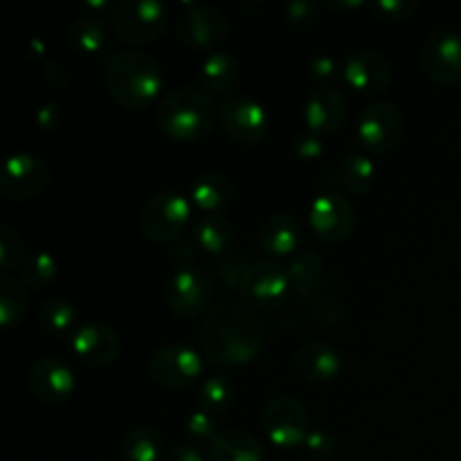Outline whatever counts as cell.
<instances>
[{"label": "cell", "instance_id": "60d3db41", "mask_svg": "<svg viewBox=\"0 0 461 461\" xmlns=\"http://www.w3.org/2000/svg\"><path fill=\"white\" fill-rule=\"evenodd\" d=\"M304 446L313 457H320V459H327L336 453V439H333L331 432L327 430H311L309 439H306Z\"/></svg>", "mask_w": 461, "mask_h": 461}, {"label": "cell", "instance_id": "1f68e13d", "mask_svg": "<svg viewBox=\"0 0 461 461\" xmlns=\"http://www.w3.org/2000/svg\"><path fill=\"white\" fill-rule=\"evenodd\" d=\"M21 282L30 288H45L57 277V261L50 252H30L18 268Z\"/></svg>", "mask_w": 461, "mask_h": 461}, {"label": "cell", "instance_id": "8992f818", "mask_svg": "<svg viewBox=\"0 0 461 461\" xmlns=\"http://www.w3.org/2000/svg\"><path fill=\"white\" fill-rule=\"evenodd\" d=\"M192 219V205L178 194H158L149 198L140 214V232L153 243H169L178 239Z\"/></svg>", "mask_w": 461, "mask_h": 461}, {"label": "cell", "instance_id": "8d00e7d4", "mask_svg": "<svg viewBox=\"0 0 461 461\" xmlns=\"http://www.w3.org/2000/svg\"><path fill=\"white\" fill-rule=\"evenodd\" d=\"M185 430H187V437L194 441H212L216 439V417L203 412V410H196V412L189 414L187 423H185Z\"/></svg>", "mask_w": 461, "mask_h": 461}, {"label": "cell", "instance_id": "603a6c76", "mask_svg": "<svg viewBox=\"0 0 461 461\" xmlns=\"http://www.w3.org/2000/svg\"><path fill=\"white\" fill-rule=\"evenodd\" d=\"M300 225L293 216L288 214H275L261 225L259 230V243L266 252L273 257H286L293 255L300 246Z\"/></svg>", "mask_w": 461, "mask_h": 461}, {"label": "cell", "instance_id": "4316f807", "mask_svg": "<svg viewBox=\"0 0 461 461\" xmlns=\"http://www.w3.org/2000/svg\"><path fill=\"white\" fill-rule=\"evenodd\" d=\"M108 30L106 23L95 16H79L68 27V41L79 54H99L106 48Z\"/></svg>", "mask_w": 461, "mask_h": 461}, {"label": "cell", "instance_id": "f35d334b", "mask_svg": "<svg viewBox=\"0 0 461 461\" xmlns=\"http://www.w3.org/2000/svg\"><path fill=\"white\" fill-rule=\"evenodd\" d=\"M293 151H295V156L300 158V160L315 162L322 158L324 144H322V140H320V135L304 133L295 140V144H293Z\"/></svg>", "mask_w": 461, "mask_h": 461}, {"label": "cell", "instance_id": "83f0119b", "mask_svg": "<svg viewBox=\"0 0 461 461\" xmlns=\"http://www.w3.org/2000/svg\"><path fill=\"white\" fill-rule=\"evenodd\" d=\"M234 399H237V390L228 376H212L198 387V405H201L203 412L216 419L232 410Z\"/></svg>", "mask_w": 461, "mask_h": 461}, {"label": "cell", "instance_id": "44dd1931", "mask_svg": "<svg viewBox=\"0 0 461 461\" xmlns=\"http://www.w3.org/2000/svg\"><path fill=\"white\" fill-rule=\"evenodd\" d=\"M239 72H241V66L232 54L212 52L210 57L203 59L201 68H198V81L207 93L225 95L239 81Z\"/></svg>", "mask_w": 461, "mask_h": 461}, {"label": "cell", "instance_id": "6da1fadb", "mask_svg": "<svg viewBox=\"0 0 461 461\" xmlns=\"http://www.w3.org/2000/svg\"><path fill=\"white\" fill-rule=\"evenodd\" d=\"M264 342V327L252 309L234 302L216 304L201 324V345L219 367H243L257 358Z\"/></svg>", "mask_w": 461, "mask_h": 461}, {"label": "cell", "instance_id": "836d02e7", "mask_svg": "<svg viewBox=\"0 0 461 461\" xmlns=\"http://www.w3.org/2000/svg\"><path fill=\"white\" fill-rule=\"evenodd\" d=\"M306 72H309V79L313 81L320 88H331L338 79L345 72V63L338 61L331 54H320V57H313L306 66Z\"/></svg>", "mask_w": 461, "mask_h": 461}, {"label": "cell", "instance_id": "f546056e", "mask_svg": "<svg viewBox=\"0 0 461 461\" xmlns=\"http://www.w3.org/2000/svg\"><path fill=\"white\" fill-rule=\"evenodd\" d=\"M338 178L349 192L367 194L376 183V167L363 153H351L338 167Z\"/></svg>", "mask_w": 461, "mask_h": 461}, {"label": "cell", "instance_id": "7a4b0ae2", "mask_svg": "<svg viewBox=\"0 0 461 461\" xmlns=\"http://www.w3.org/2000/svg\"><path fill=\"white\" fill-rule=\"evenodd\" d=\"M104 81L113 102L131 113L151 106L162 90L160 68L149 54L138 50L113 54Z\"/></svg>", "mask_w": 461, "mask_h": 461}, {"label": "cell", "instance_id": "f1b7e54d", "mask_svg": "<svg viewBox=\"0 0 461 461\" xmlns=\"http://www.w3.org/2000/svg\"><path fill=\"white\" fill-rule=\"evenodd\" d=\"M162 450H165V441L158 435V430L147 426L133 428L129 435L124 437V453L126 461H162Z\"/></svg>", "mask_w": 461, "mask_h": 461}, {"label": "cell", "instance_id": "30bf717a", "mask_svg": "<svg viewBox=\"0 0 461 461\" xmlns=\"http://www.w3.org/2000/svg\"><path fill=\"white\" fill-rule=\"evenodd\" d=\"M405 122L394 104L378 102L363 111L358 120V140L369 153H387L399 147Z\"/></svg>", "mask_w": 461, "mask_h": 461}, {"label": "cell", "instance_id": "7c38bea8", "mask_svg": "<svg viewBox=\"0 0 461 461\" xmlns=\"http://www.w3.org/2000/svg\"><path fill=\"white\" fill-rule=\"evenodd\" d=\"M48 185V165L32 153H16L7 158L0 171V192L14 201H30L43 194Z\"/></svg>", "mask_w": 461, "mask_h": 461}, {"label": "cell", "instance_id": "52a82bcc", "mask_svg": "<svg viewBox=\"0 0 461 461\" xmlns=\"http://www.w3.org/2000/svg\"><path fill=\"white\" fill-rule=\"evenodd\" d=\"M212 300H214V284L196 268H178L167 284V306L171 313L183 320H196L198 315L210 313Z\"/></svg>", "mask_w": 461, "mask_h": 461}, {"label": "cell", "instance_id": "ab89813d", "mask_svg": "<svg viewBox=\"0 0 461 461\" xmlns=\"http://www.w3.org/2000/svg\"><path fill=\"white\" fill-rule=\"evenodd\" d=\"M311 313H313V318L318 320L320 324L333 327V324L340 322L342 315H345V311H342V306L338 304L336 300H331V297H322V300L313 302V306H311Z\"/></svg>", "mask_w": 461, "mask_h": 461}, {"label": "cell", "instance_id": "484cf974", "mask_svg": "<svg viewBox=\"0 0 461 461\" xmlns=\"http://www.w3.org/2000/svg\"><path fill=\"white\" fill-rule=\"evenodd\" d=\"M291 286L295 288L302 300H313L320 293V282L324 277V264L315 252H300L293 257L291 268Z\"/></svg>", "mask_w": 461, "mask_h": 461}, {"label": "cell", "instance_id": "7402d4cb", "mask_svg": "<svg viewBox=\"0 0 461 461\" xmlns=\"http://www.w3.org/2000/svg\"><path fill=\"white\" fill-rule=\"evenodd\" d=\"M189 194H192L194 207H198L205 214H216L232 201L234 185L230 183L228 176L207 171V174H201L194 180Z\"/></svg>", "mask_w": 461, "mask_h": 461}, {"label": "cell", "instance_id": "8fae6325", "mask_svg": "<svg viewBox=\"0 0 461 461\" xmlns=\"http://www.w3.org/2000/svg\"><path fill=\"white\" fill-rule=\"evenodd\" d=\"M228 16L216 7L194 5L178 18V39L192 50H216L230 39Z\"/></svg>", "mask_w": 461, "mask_h": 461}, {"label": "cell", "instance_id": "5b68a950", "mask_svg": "<svg viewBox=\"0 0 461 461\" xmlns=\"http://www.w3.org/2000/svg\"><path fill=\"white\" fill-rule=\"evenodd\" d=\"M239 291L252 309H277L291 291V275L275 259H257L248 264Z\"/></svg>", "mask_w": 461, "mask_h": 461}, {"label": "cell", "instance_id": "d4e9b609", "mask_svg": "<svg viewBox=\"0 0 461 461\" xmlns=\"http://www.w3.org/2000/svg\"><path fill=\"white\" fill-rule=\"evenodd\" d=\"M232 225L228 223V219H223L219 214L201 216L196 228H194V241H196V248L203 255H225L230 250V246H232Z\"/></svg>", "mask_w": 461, "mask_h": 461}, {"label": "cell", "instance_id": "d6986e66", "mask_svg": "<svg viewBox=\"0 0 461 461\" xmlns=\"http://www.w3.org/2000/svg\"><path fill=\"white\" fill-rule=\"evenodd\" d=\"M347 120V102L338 90L318 88L304 104V122L309 133L331 135L340 131Z\"/></svg>", "mask_w": 461, "mask_h": 461}, {"label": "cell", "instance_id": "9c48e42d", "mask_svg": "<svg viewBox=\"0 0 461 461\" xmlns=\"http://www.w3.org/2000/svg\"><path fill=\"white\" fill-rule=\"evenodd\" d=\"M149 372L167 390H187L201 378L203 360L192 347L167 345L151 356Z\"/></svg>", "mask_w": 461, "mask_h": 461}, {"label": "cell", "instance_id": "277c9868", "mask_svg": "<svg viewBox=\"0 0 461 461\" xmlns=\"http://www.w3.org/2000/svg\"><path fill=\"white\" fill-rule=\"evenodd\" d=\"M111 30L129 45H149L167 30V9L158 0H126L115 7Z\"/></svg>", "mask_w": 461, "mask_h": 461}, {"label": "cell", "instance_id": "ee69618b", "mask_svg": "<svg viewBox=\"0 0 461 461\" xmlns=\"http://www.w3.org/2000/svg\"><path fill=\"white\" fill-rule=\"evenodd\" d=\"M162 461H205V459H203V455L198 453L196 446L180 444V446H176V448L167 450Z\"/></svg>", "mask_w": 461, "mask_h": 461}, {"label": "cell", "instance_id": "9a60e30c", "mask_svg": "<svg viewBox=\"0 0 461 461\" xmlns=\"http://www.w3.org/2000/svg\"><path fill=\"white\" fill-rule=\"evenodd\" d=\"M421 68L437 84H461V32L430 36L421 50Z\"/></svg>", "mask_w": 461, "mask_h": 461}, {"label": "cell", "instance_id": "d6a6232c", "mask_svg": "<svg viewBox=\"0 0 461 461\" xmlns=\"http://www.w3.org/2000/svg\"><path fill=\"white\" fill-rule=\"evenodd\" d=\"M75 306H72V302L63 300V297H50L39 311L41 327L50 333L70 331L72 324H75Z\"/></svg>", "mask_w": 461, "mask_h": 461}, {"label": "cell", "instance_id": "2e32d148", "mask_svg": "<svg viewBox=\"0 0 461 461\" xmlns=\"http://www.w3.org/2000/svg\"><path fill=\"white\" fill-rule=\"evenodd\" d=\"M70 347L77 358L81 363L90 365V367L113 365L122 349L120 336L115 333V329L106 322H99V320L77 327L75 333H72Z\"/></svg>", "mask_w": 461, "mask_h": 461}, {"label": "cell", "instance_id": "cb8c5ba5", "mask_svg": "<svg viewBox=\"0 0 461 461\" xmlns=\"http://www.w3.org/2000/svg\"><path fill=\"white\" fill-rule=\"evenodd\" d=\"M207 461H264V448L246 432H223L210 444Z\"/></svg>", "mask_w": 461, "mask_h": 461}, {"label": "cell", "instance_id": "ffe728a7", "mask_svg": "<svg viewBox=\"0 0 461 461\" xmlns=\"http://www.w3.org/2000/svg\"><path fill=\"white\" fill-rule=\"evenodd\" d=\"M295 369L304 381L329 383L340 374L342 358L324 342H309L297 349Z\"/></svg>", "mask_w": 461, "mask_h": 461}, {"label": "cell", "instance_id": "3957f363", "mask_svg": "<svg viewBox=\"0 0 461 461\" xmlns=\"http://www.w3.org/2000/svg\"><path fill=\"white\" fill-rule=\"evenodd\" d=\"M158 122L176 142H201L214 131L216 106L203 90L178 88L162 99Z\"/></svg>", "mask_w": 461, "mask_h": 461}, {"label": "cell", "instance_id": "5bb4252c", "mask_svg": "<svg viewBox=\"0 0 461 461\" xmlns=\"http://www.w3.org/2000/svg\"><path fill=\"white\" fill-rule=\"evenodd\" d=\"M309 225L322 241H347L356 228V212L349 201L336 194H327L309 205Z\"/></svg>", "mask_w": 461, "mask_h": 461}, {"label": "cell", "instance_id": "4fadbf2b", "mask_svg": "<svg viewBox=\"0 0 461 461\" xmlns=\"http://www.w3.org/2000/svg\"><path fill=\"white\" fill-rule=\"evenodd\" d=\"M221 126L239 144H257L270 129L268 111L250 97H230L221 106Z\"/></svg>", "mask_w": 461, "mask_h": 461}, {"label": "cell", "instance_id": "7bdbcfd3", "mask_svg": "<svg viewBox=\"0 0 461 461\" xmlns=\"http://www.w3.org/2000/svg\"><path fill=\"white\" fill-rule=\"evenodd\" d=\"M36 122H39V126L43 131L57 129L59 122H61V108H59V104H45L43 108H39Z\"/></svg>", "mask_w": 461, "mask_h": 461}, {"label": "cell", "instance_id": "4dcf8cb0", "mask_svg": "<svg viewBox=\"0 0 461 461\" xmlns=\"http://www.w3.org/2000/svg\"><path fill=\"white\" fill-rule=\"evenodd\" d=\"M27 311V295L23 282L5 275L0 279V327L12 329L23 320Z\"/></svg>", "mask_w": 461, "mask_h": 461}, {"label": "cell", "instance_id": "d590c367", "mask_svg": "<svg viewBox=\"0 0 461 461\" xmlns=\"http://www.w3.org/2000/svg\"><path fill=\"white\" fill-rule=\"evenodd\" d=\"M284 16L291 30L300 32H311L313 27L320 25V5L311 3V0H297V3H288L284 9Z\"/></svg>", "mask_w": 461, "mask_h": 461}, {"label": "cell", "instance_id": "b9f144b4", "mask_svg": "<svg viewBox=\"0 0 461 461\" xmlns=\"http://www.w3.org/2000/svg\"><path fill=\"white\" fill-rule=\"evenodd\" d=\"M248 266H243V257H230L228 261H223L221 264V270H219V277L221 282L225 284L228 288H234V286H241V277L243 273H246Z\"/></svg>", "mask_w": 461, "mask_h": 461}, {"label": "cell", "instance_id": "e0dca14e", "mask_svg": "<svg viewBox=\"0 0 461 461\" xmlns=\"http://www.w3.org/2000/svg\"><path fill=\"white\" fill-rule=\"evenodd\" d=\"M30 390L43 403H66L75 392V374L59 358H41L30 369Z\"/></svg>", "mask_w": 461, "mask_h": 461}, {"label": "cell", "instance_id": "ac0fdd59", "mask_svg": "<svg viewBox=\"0 0 461 461\" xmlns=\"http://www.w3.org/2000/svg\"><path fill=\"white\" fill-rule=\"evenodd\" d=\"M342 79L356 93L374 95L390 86L392 68L383 54L374 52V50H360L345 61Z\"/></svg>", "mask_w": 461, "mask_h": 461}, {"label": "cell", "instance_id": "74e56055", "mask_svg": "<svg viewBox=\"0 0 461 461\" xmlns=\"http://www.w3.org/2000/svg\"><path fill=\"white\" fill-rule=\"evenodd\" d=\"M372 12L381 21H408L417 12V5L410 0H378L372 3Z\"/></svg>", "mask_w": 461, "mask_h": 461}, {"label": "cell", "instance_id": "ba28073f", "mask_svg": "<svg viewBox=\"0 0 461 461\" xmlns=\"http://www.w3.org/2000/svg\"><path fill=\"white\" fill-rule=\"evenodd\" d=\"M264 430L277 448H297L311 435L309 412L293 396H277L264 410Z\"/></svg>", "mask_w": 461, "mask_h": 461}, {"label": "cell", "instance_id": "e575fe53", "mask_svg": "<svg viewBox=\"0 0 461 461\" xmlns=\"http://www.w3.org/2000/svg\"><path fill=\"white\" fill-rule=\"evenodd\" d=\"M25 246H23V237L18 230L3 225L0 228V268L14 270L21 268L25 261Z\"/></svg>", "mask_w": 461, "mask_h": 461}]
</instances>
